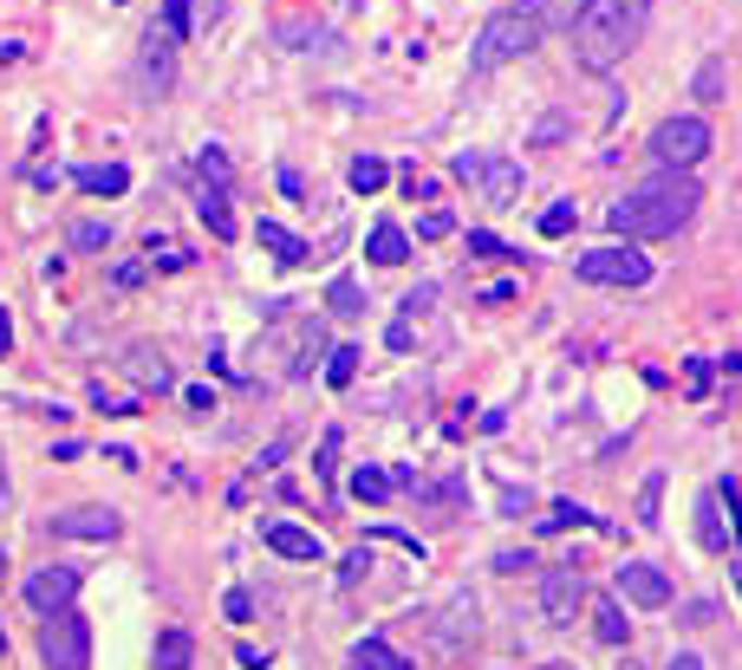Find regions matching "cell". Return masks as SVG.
Masks as SVG:
<instances>
[{
    "label": "cell",
    "mask_w": 742,
    "mask_h": 670,
    "mask_svg": "<svg viewBox=\"0 0 742 670\" xmlns=\"http://www.w3.org/2000/svg\"><path fill=\"white\" fill-rule=\"evenodd\" d=\"M697 202H704L697 176L658 169V176H645L639 189H626V195L606 208V228L626 235V241H665V235H678V228L697 215Z\"/></svg>",
    "instance_id": "cell-1"
},
{
    "label": "cell",
    "mask_w": 742,
    "mask_h": 670,
    "mask_svg": "<svg viewBox=\"0 0 742 670\" xmlns=\"http://www.w3.org/2000/svg\"><path fill=\"white\" fill-rule=\"evenodd\" d=\"M652 26V0H587L574 20V59L580 72H613Z\"/></svg>",
    "instance_id": "cell-2"
},
{
    "label": "cell",
    "mask_w": 742,
    "mask_h": 670,
    "mask_svg": "<svg viewBox=\"0 0 742 670\" xmlns=\"http://www.w3.org/2000/svg\"><path fill=\"white\" fill-rule=\"evenodd\" d=\"M541 33H548V20H541V0H508V7H495V13L482 20L469 65H476V72H495V65H508V59L535 52V46H541Z\"/></svg>",
    "instance_id": "cell-3"
},
{
    "label": "cell",
    "mask_w": 742,
    "mask_h": 670,
    "mask_svg": "<svg viewBox=\"0 0 742 670\" xmlns=\"http://www.w3.org/2000/svg\"><path fill=\"white\" fill-rule=\"evenodd\" d=\"M652 156L665 163V169H697L704 156H710V124L697 117V111H678V117H665L658 130H652Z\"/></svg>",
    "instance_id": "cell-4"
},
{
    "label": "cell",
    "mask_w": 742,
    "mask_h": 670,
    "mask_svg": "<svg viewBox=\"0 0 742 670\" xmlns=\"http://www.w3.org/2000/svg\"><path fill=\"white\" fill-rule=\"evenodd\" d=\"M39 665L46 670H91V625L72 606L39 625Z\"/></svg>",
    "instance_id": "cell-5"
},
{
    "label": "cell",
    "mask_w": 742,
    "mask_h": 670,
    "mask_svg": "<svg viewBox=\"0 0 742 670\" xmlns=\"http://www.w3.org/2000/svg\"><path fill=\"white\" fill-rule=\"evenodd\" d=\"M574 274L587 280V287H645L652 280V261L639 254V248H593V254H580L574 261Z\"/></svg>",
    "instance_id": "cell-6"
},
{
    "label": "cell",
    "mask_w": 742,
    "mask_h": 670,
    "mask_svg": "<svg viewBox=\"0 0 742 670\" xmlns=\"http://www.w3.org/2000/svg\"><path fill=\"white\" fill-rule=\"evenodd\" d=\"M613 593L632 599V606H645V612L671 606V580H665V567H652V560H626V567L613 573Z\"/></svg>",
    "instance_id": "cell-7"
},
{
    "label": "cell",
    "mask_w": 742,
    "mask_h": 670,
    "mask_svg": "<svg viewBox=\"0 0 742 670\" xmlns=\"http://www.w3.org/2000/svg\"><path fill=\"white\" fill-rule=\"evenodd\" d=\"M580 599H587L580 567H574V560H567V567H548V580H541V619H548V625H574Z\"/></svg>",
    "instance_id": "cell-8"
},
{
    "label": "cell",
    "mask_w": 742,
    "mask_h": 670,
    "mask_svg": "<svg viewBox=\"0 0 742 670\" xmlns=\"http://www.w3.org/2000/svg\"><path fill=\"white\" fill-rule=\"evenodd\" d=\"M72 599H78V567H39V573L26 580V606H33L39 619L65 612Z\"/></svg>",
    "instance_id": "cell-9"
},
{
    "label": "cell",
    "mask_w": 742,
    "mask_h": 670,
    "mask_svg": "<svg viewBox=\"0 0 742 670\" xmlns=\"http://www.w3.org/2000/svg\"><path fill=\"white\" fill-rule=\"evenodd\" d=\"M52 534L59 541H117L124 521L111 508H65V515H52Z\"/></svg>",
    "instance_id": "cell-10"
},
{
    "label": "cell",
    "mask_w": 742,
    "mask_h": 670,
    "mask_svg": "<svg viewBox=\"0 0 742 670\" xmlns=\"http://www.w3.org/2000/svg\"><path fill=\"white\" fill-rule=\"evenodd\" d=\"M476 182H482L489 208H515V195H521V163H515V156H482Z\"/></svg>",
    "instance_id": "cell-11"
},
{
    "label": "cell",
    "mask_w": 742,
    "mask_h": 670,
    "mask_svg": "<svg viewBox=\"0 0 742 670\" xmlns=\"http://www.w3.org/2000/svg\"><path fill=\"white\" fill-rule=\"evenodd\" d=\"M137 72H143L150 91H169V78H176V39H169L163 26L143 33V65H137Z\"/></svg>",
    "instance_id": "cell-12"
},
{
    "label": "cell",
    "mask_w": 742,
    "mask_h": 670,
    "mask_svg": "<svg viewBox=\"0 0 742 670\" xmlns=\"http://www.w3.org/2000/svg\"><path fill=\"white\" fill-rule=\"evenodd\" d=\"M267 547H274L280 560H313V567L326 560V541H319L313 528H293V521H274V528H267Z\"/></svg>",
    "instance_id": "cell-13"
},
{
    "label": "cell",
    "mask_w": 742,
    "mask_h": 670,
    "mask_svg": "<svg viewBox=\"0 0 742 670\" xmlns=\"http://www.w3.org/2000/svg\"><path fill=\"white\" fill-rule=\"evenodd\" d=\"M72 182L85 195H124L130 189V169L124 163H85V169H72Z\"/></svg>",
    "instance_id": "cell-14"
},
{
    "label": "cell",
    "mask_w": 742,
    "mask_h": 670,
    "mask_svg": "<svg viewBox=\"0 0 742 670\" xmlns=\"http://www.w3.org/2000/svg\"><path fill=\"white\" fill-rule=\"evenodd\" d=\"M254 241H261V248H267V254H274L280 267H300V261L313 254V248H306V241H300L293 228H280V222H261V228H254Z\"/></svg>",
    "instance_id": "cell-15"
},
{
    "label": "cell",
    "mask_w": 742,
    "mask_h": 670,
    "mask_svg": "<svg viewBox=\"0 0 742 670\" xmlns=\"http://www.w3.org/2000/svg\"><path fill=\"white\" fill-rule=\"evenodd\" d=\"M365 254H372L378 267H404V261H411V235H404L398 222H378L372 241H365Z\"/></svg>",
    "instance_id": "cell-16"
},
{
    "label": "cell",
    "mask_w": 742,
    "mask_h": 670,
    "mask_svg": "<svg viewBox=\"0 0 742 670\" xmlns=\"http://www.w3.org/2000/svg\"><path fill=\"white\" fill-rule=\"evenodd\" d=\"M196 215H202V228H209L215 241H235V208H228V189H202V195H196Z\"/></svg>",
    "instance_id": "cell-17"
},
{
    "label": "cell",
    "mask_w": 742,
    "mask_h": 670,
    "mask_svg": "<svg viewBox=\"0 0 742 670\" xmlns=\"http://www.w3.org/2000/svg\"><path fill=\"white\" fill-rule=\"evenodd\" d=\"M535 528L541 534H567V528H606L593 508H580V502H548V515H535Z\"/></svg>",
    "instance_id": "cell-18"
},
{
    "label": "cell",
    "mask_w": 742,
    "mask_h": 670,
    "mask_svg": "<svg viewBox=\"0 0 742 670\" xmlns=\"http://www.w3.org/2000/svg\"><path fill=\"white\" fill-rule=\"evenodd\" d=\"M697 541L717 554V547H730V528H724V495L717 489H704L697 495Z\"/></svg>",
    "instance_id": "cell-19"
},
{
    "label": "cell",
    "mask_w": 742,
    "mask_h": 670,
    "mask_svg": "<svg viewBox=\"0 0 742 670\" xmlns=\"http://www.w3.org/2000/svg\"><path fill=\"white\" fill-rule=\"evenodd\" d=\"M196 665V639L183 625H163L156 632V670H189Z\"/></svg>",
    "instance_id": "cell-20"
},
{
    "label": "cell",
    "mask_w": 742,
    "mask_h": 670,
    "mask_svg": "<svg viewBox=\"0 0 742 670\" xmlns=\"http://www.w3.org/2000/svg\"><path fill=\"white\" fill-rule=\"evenodd\" d=\"M345 182H352L359 195H378V189L391 182V163H385V156H352V163H345Z\"/></svg>",
    "instance_id": "cell-21"
},
{
    "label": "cell",
    "mask_w": 742,
    "mask_h": 670,
    "mask_svg": "<svg viewBox=\"0 0 742 670\" xmlns=\"http://www.w3.org/2000/svg\"><path fill=\"white\" fill-rule=\"evenodd\" d=\"M352 495H359V502H391V495H398V482H391V469L359 463V469H352Z\"/></svg>",
    "instance_id": "cell-22"
},
{
    "label": "cell",
    "mask_w": 742,
    "mask_h": 670,
    "mask_svg": "<svg viewBox=\"0 0 742 670\" xmlns=\"http://www.w3.org/2000/svg\"><path fill=\"white\" fill-rule=\"evenodd\" d=\"M326 306H332L339 319H359V313H365V287H359L352 274H339V280L326 287Z\"/></svg>",
    "instance_id": "cell-23"
},
{
    "label": "cell",
    "mask_w": 742,
    "mask_h": 670,
    "mask_svg": "<svg viewBox=\"0 0 742 670\" xmlns=\"http://www.w3.org/2000/svg\"><path fill=\"white\" fill-rule=\"evenodd\" d=\"M658 495H665V469H652L645 482H639V502H632V521L639 528H658L665 515H658Z\"/></svg>",
    "instance_id": "cell-24"
},
{
    "label": "cell",
    "mask_w": 742,
    "mask_h": 670,
    "mask_svg": "<svg viewBox=\"0 0 742 670\" xmlns=\"http://www.w3.org/2000/svg\"><path fill=\"white\" fill-rule=\"evenodd\" d=\"M593 632H600L606 645H626V632H632V619L619 612V599H593Z\"/></svg>",
    "instance_id": "cell-25"
},
{
    "label": "cell",
    "mask_w": 742,
    "mask_h": 670,
    "mask_svg": "<svg viewBox=\"0 0 742 670\" xmlns=\"http://www.w3.org/2000/svg\"><path fill=\"white\" fill-rule=\"evenodd\" d=\"M345 665H352V670H391V665H398V652H391L378 632H365V639L352 645V658H345Z\"/></svg>",
    "instance_id": "cell-26"
},
{
    "label": "cell",
    "mask_w": 742,
    "mask_h": 670,
    "mask_svg": "<svg viewBox=\"0 0 742 670\" xmlns=\"http://www.w3.org/2000/svg\"><path fill=\"white\" fill-rule=\"evenodd\" d=\"M359 358H365L359 345H332V352H326V384H339V391H345V384L359 378Z\"/></svg>",
    "instance_id": "cell-27"
},
{
    "label": "cell",
    "mask_w": 742,
    "mask_h": 670,
    "mask_svg": "<svg viewBox=\"0 0 742 670\" xmlns=\"http://www.w3.org/2000/svg\"><path fill=\"white\" fill-rule=\"evenodd\" d=\"M691 91H697V104H724V59H704Z\"/></svg>",
    "instance_id": "cell-28"
},
{
    "label": "cell",
    "mask_w": 742,
    "mask_h": 670,
    "mask_svg": "<svg viewBox=\"0 0 742 670\" xmlns=\"http://www.w3.org/2000/svg\"><path fill=\"white\" fill-rule=\"evenodd\" d=\"M196 169H202V189H228V156H222V143H202Z\"/></svg>",
    "instance_id": "cell-29"
},
{
    "label": "cell",
    "mask_w": 742,
    "mask_h": 670,
    "mask_svg": "<svg viewBox=\"0 0 742 670\" xmlns=\"http://www.w3.org/2000/svg\"><path fill=\"white\" fill-rule=\"evenodd\" d=\"M574 222H580V208H574V202H554V208H541V235H548V241L574 235Z\"/></svg>",
    "instance_id": "cell-30"
},
{
    "label": "cell",
    "mask_w": 742,
    "mask_h": 670,
    "mask_svg": "<svg viewBox=\"0 0 742 670\" xmlns=\"http://www.w3.org/2000/svg\"><path fill=\"white\" fill-rule=\"evenodd\" d=\"M130 371H137V384H156V391H169V365H163V358H150V352H130Z\"/></svg>",
    "instance_id": "cell-31"
},
{
    "label": "cell",
    "mask_w": 742,
    "mask_h": 670,
    "mask_svg": "<svg viewBox=\"0 0 742 670\" xmlns=\"http://www.w3.org/2000/svg\"><path fill=\"white\" fill-rule=\"evenodd\" d=\"M332 469H339V430H326V437H319V456H313V476H319L326 489H332Z\"/></svg>",
    "instance_id": "cell-32"
},
{
    "label": "cell",
    "mask_w": 742,
    "mask_h": 670,
    "mask_svg": "<svg viewBox=\"0 0 742 670\" xmlns=\"http://www.w3.org/2000/svg\"><path fill=\"white\" fill-rule=\"evenodd\" d=\"M156 26L183 46V39H189V0H163V20H156Z\"/></svg>",
    "instance_id": "cell-33"
},
{
    "label": "cell",
    "mask_w": 742,
    "mask_h": 670,
    "mask_svg": "<svg viewBox=\"0 0 742 670\" xmlns=\"http://www.w3.org/2000/svg\"><path fill=\"white\" fill-rule=\"evenodd\" d=\"M72 248H85V254L91 248H111V222H78L72 228Z\"/></svg>",
    "instance_id": "cell-34"
},
{
    "label": "cell",
    "mask_w": 742,
    "mask_h": 670,
    "mask_svg": "<svg viewBox=\"0 0 742 670\" xmlns=\"http://www.w3.org/2000/svg\"><path fill=\"white\" fill-rule=\"evenodd\" d=\"M469 254H476V261H508V248H502L489 228H469Z\"/></svg>",
    "instance_id": "cell-35"
},
{
    "label": "cell",
    "mask_w": 742,
    "mask_h": 670,
    "mask_svg": "<svg viewBox=\"0 0 742 670\" xmlns=\"http://www.w3.org/2000/svg\"><path fill=\"white\" fill-rule=\"evenodd\" d=\"M450 228H456V222H450V208H430V215L417 222V241H443Z\"/></svg>",
    "instance_id": "cell-36"
},
{
    "label": "cell",
    "mask_w": 742,
    "mask_h": 670,
    "mask_svg": "<svg viewBox=\"0 0 742 670\" xmlns=\"http://www.w3.org/2000/svg\"><path fill=\"white\" fill-rule=\"evenodd\" d=\"M287 450H293V437L280 430V437H274V443H267V450L254 456V469H261V476H267V469H280V463H287Z\"/></svg>",
    "instance_id": "cell-37"
},
{
    "label": "cell",
    "mask_w": 742,
    "mask_h": 670,
    "mask_svg": "<svg viewBox=\"0 0 742 670\" xmlns=\"http://www.w3.org/2000/svg\"><path fill=\"white\" fill-rule=\"evenodd\" d=\"M222 612H228L235 625H248V619H254V599H248L241 586H228V593H222Z\"/></svg>",
    "instance_id": "cell-38"
},
{
    "label": "cell",
    "mask_w": 742,
    "mask_h": 670,
    "mask_svg": "<svg viewBox=\"0 0 742 670\" xmlns=\"http://www.w3.org/2000/svg\"><path fill=\"white\" fill-rule=\"evenodd\" d=\"M684 384H691V397H704L710 391V358H684Z\"/></svg>",
    "instance_id": "cell-39"
},
{
    "label": "cell",
    "mask_w": 742,
    "mask_h": 670,
    "mask_svg": "<svg viewBox=\"0 0 742 670\" xmlns=\"http://www.w3.org/2000/svg\"><path fill=\"white\" fill-rule=\"evenodd\" d=\"M521 567H535V554H528V547H521V554H515V547H508V554H495V573H521Z\"/></svg>",
    "instance_id": "cell-40"
},
{
    "label": "cell",
    "mask_w": 742,
    "mask_h": 670,
    "mask_svg": "<svg viewBox=\"0 0 742 670\" xmlns=\"http://www.w3.org/2000/svg\"><path fill=\"white\" fill-rule=\"evenodd\" d=\"M183 404H189V410H215V391H209V384H189Z\"/></svg>",
    "instance_id": "cell-41"
},
{
    "label": "cell",
    "mask_w": 742,
    "mask_h": 670,
    "mask_svg": "<svg viewBox=\"0 0 742 670\" xmlns=\"http://www.w3.org/2000/svg\"><path fill=\"white\" fill-rule=\"evenodd\" d=\"M580 7H587V0H554V20H561V26L574 33V20H580Z\"/></svg>",
    "instance_id": "cell-42"
},
{
    "label": "cell",
    "mask_w": 742,
    "mask_h": 670,
    "mask_svg": "<svg viewBox=\"0 0 742 670\" xmlns=\"http://www.w3.org/2000/svg\"><path fill=\"white\" fill-rule=\"evenodd\" d=\"M385 339H391V352H411V319H398V326H391Z\"/></svg>",
    "instance_id": "cell-43"
},
{
    "label": "cell",
    "mask_w": 742,
    "mask_h": 670,
    "mask_svg": "<svg viewBox=\"0 0 742 670\" xmlns=\"http://www.w3.org/2000/svg\"><path fill=\"white\" fill-rule=\"evenodd\" d=\"M665 670H704V658H697V652H678V658H671Z\"/></svg>",
    "instance_id": "cell-44"
},
{
    "label": "cell",
    "mask_w": 742,
    "mask_h": 670,
    "mask_svg": "<svg viewBox=\"0 0 742 670\" xmlns=\"http://www.w3.org/2000/svg\"><path fill=\"white\" fill-rule=\"evenodd\" d=\"M7 345H13V319H7V306H0V358H7Z\"/></svg>",
    "instance_id": "cell-45"
},
{
    "label": "cell",
    "mask_w": 742,
    "mask_h": 670,
    "mask_svg": "<svg viewBox=\"0 0 742 670\" xmlns=\"http://www.w3.org/2000/svg\"><path fill=\"white\" fill-rule=\"evenodd\" d=\"M730 580H737V593H742V560H737V567H730Z\"/></svg>",
    "instance_id": "cell-46"
},
{
    "label": "cell",
    "mask_w": 742,
    "mask_h": 670,
    "mask_svg": "<svg viewBox=\"0 0 742 670\" xmlns=\"http://www.w3.org/2000/svg\"><path fill=\"white\" fill-rule=\"evenodd\" d=\"M0 586H7V554H0Z\"/></svg>",
    "instance_id": "cell-47"
},
{
    "label": "cell",
    "mask_w": 742,
    "mask_h": 670,
    "mask_svg": "<svg viewBox=\"0 0 742 670\" xmlns=\"http://www.w3.org/2000/svg\"><path fill=\"white\" fill-rule=\"evenodd\" d=\"M391 670H417V665H404V658H398V665H391Z\"/></svg>",
    "instance_id": "cell-48"
},
{
    "label": "cell",
    "mask_w": 742,
    "mask_h": 670,
    "mask_svg": "<svg viewBox=\"0 0 742 670\" xmlns=\"http://www.w3.org/2000/svg\"><path fill=\"white\" fill-rule=\"evenodd\" d=\"M0 658H7V632H0Z\"/></svg>",
    "instance_id": "cell-49"
},
{
    "label": "cell",
    "mask_w": 742,
    "mask_h": 670,
    "mask_svg": "<svg viewBox=\"0 0 742 670\" xmlns=\"http://www.w3.org/2000/svg\"><path fill=\"white\" fill-rule=\"evenodd\" d=\"M626 670H639V665H626Z\"/></svg>",
    "instance_id": "cell-50"
},
{
    "label": "cell",
    "mask_w": 742,
    "mask_h": 670,
    "mask_svg": "<svg viewBox=\"0 0 742 670\" xmlns=\"http://www.w3.org/2000/svg\"><path fill=\"white\" fill-rule=\"evenodd\" d=\"M117 7H124V0H117Z\"/></svg>",
    "instance_id": "cell-51"
}]
</instances>
